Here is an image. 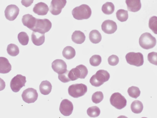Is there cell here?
Masks as SVG:
<instances>
[{"mask_svg": "<svg viewBox=\"0 0 157 118\" xmlns=\"http://www.w3.org/2000/svg\"><path fill=\"white\" fill-rule=\"evenodd\" d=\"M91 13L90 8L89 6L85 4L76 7L72 11L73 17L77 20L87 19L90 17Z\"/></svg>", "mask_w": 157, "mask_h": 118, "instance_id": "obj_1", "label": "cell"}, {"mask_svg": "<svg viewBox=\"0 0 157 118\" xmlns=\"http://www.w3.org/2000/svg\"><path fill=\"white\" fill-rule=\"evenodd\" d=\"M110 77V74L107 71L99 70L91 77L90 82L92 86L99 87L108 81Z\"/></svg>", "mask_w": 157, "mask_h": 118, "instance_id": "obj_2", "label": "cell"}, {"mask_svg": "<svg viewBox=\"0 0 157 118\" xmlns=\"http://www.w3.org/2000/svg\"><path fill=\"white\" fill-rule=\"evenodd\" d=\"M139 44L143 48L148 50L154 48L156 44V40L150 33L142 34L139 39Z\"/></svg>", "mask_w": 157, "mask_h": 118, "instance_id": "obj_3", "label": "cell"}, {"mask_svg": "<svg viewBox=\"0 0 157 118\" xmlns=\"http://www.w3.org/2000/svg\"><path fill=\"white\" fill-rule=\"evenodd\" d=\"M88 73L87 67L83 65L80 64L69 70L68 76L71 81H74L78 78L84 79Z\"/></svg>", "mask_w": 157, "mask_h": 118, "instance_id": "obj_4", "label": "cell"}, {"mask_svg": "<svg viewBox=\"0 0 157 118\" xmlns=\"http://www.w3.org/2000/svg\"><path fill=\"white\" fill-rule=\"evenodd\" d=\"M87 90V86L82 83L71 85L69 86L68 89L69 94L75 98H78L84 95Z\"/></svg>", "mask_w": 157, "mask_h": 118, "instance_id": "obj_5", "label": "cell"}, {"mask_svg": "<svg viewBox=\"0 0 157 118\" xmlns=\"http://www.w3.org/2000/svg\"><path fill=\"white\" fill-rule=\"evenodd\" d=\"M52 26V23L49 19L36 18V24L32 31L44 34L50 30Z\"/></svg>", "mask_w": 157, "mask_h": 118, "instance_id": "obj_6", "label": "cell"}, {"mask_svg": "<svg viewBox=\"0 0 157 118\" xmlns=\"http://www.w3.org/2000/svg\"><path fill=\"white\" fill-rule=\"evenodd\" d=\"M125 57L127 63L131 65L138 67L144 64L143 55L140 52H130L126 55Z\"/></svg>", "mask_w": 157, "mask_h": 118, "instance_id": "obj_7", "label": "cell"}, {"mask_svg": "<svg viewBox=\"0 0 157 118\" xmlns=\"http://www.w3.org/2000/svg\"><path fill=\"white\" fill-rule=\"evenodd\" d=\"M109 101L111 105L118 109L124 108L127 105L126 99L118 92L114 93L112 94Z\"/></svg>", "mask_w": 157, "mask_h": 118, "instance_id": "obj_8", "label": "cell"}, {"mask_svg": "<svg viewBox=\"0 0 157 118\" xmlns=\"http://www.w3.org/2000/svg\"><path fill=\"white\" fill-rule=\"evenodd\" d=\"M26 82L25 76L18 74L13 77L10 82V87L14 92H19L21 89L25 86Z\"/></svg>", "mask_w": 157, "mask_h": 118, "instance_id": "obj_9", "label": "cell"}, {"mask_svg": "<svg viewBox=\"0 0 157 118\" xmlns=\"http://www.w3.org/2000/svg\"><path fill=\"white\" fill-rule=\"evenodd\" d=\"M38 96L37 90L32 88L26 89L21 94L23 101L28 104L34 103L37 100Z\"/></svg>", "mask_w": 157, "mask_h": 118, "instance_id": "obj_10", "label": "cell"}, {"mask_svg": "<svg viewBox=\"0 0 157 118\" xmlns=\"http://www.w3.org/2000/svg\"><path fill=\"white\" fill-rule=\"evenodd\" d=\"M66 3V0H52L49 7L50 12L54 15L59 14Z\"/></svg>", "mask_w": 157, "mask_h": 118, "instance_id": "obj_11", "label": "cell"}, {"mask_svg": "<svg viewBox=\"0 0 157 118\" xmlns=\"http://www.w3.org/2000/svg\"><path fill=\"white\" fill-rule=\"evenodd\" d=\"M19 12V8L16 5L11 4L6 8L4 13L6 18L10 21H13L16 19Z\"/></svg>", "mask_w": 157, "mask_h": 118, "instance_id": "obj_12", "label": "cell"}, {"mask_svg": "<svg viewBox=\"0 0 157 118\" xmlns=\"http://www.w3.org/2000/svg\"><path fill=\"white\" fill-rule=\"evenodd\" d=\"M72 102L67 99H64L61 102L59 107L61 113L65 116H68L72 113L73 110Z\"/></svg>", "mask_w": 157, "mask_h": 118, "instance_id": "obj_13", "label": "cell"}, {"mask_svg": "<svg viewBox=\"0 0 157 118\" xmlns=\"http://www.w3.org/2000/svg\"><path fill=\"white\" fill-rule=\"evenodd\" d=\"M101 27L102 31L107 34L113 33L117 29L116 23L110 20H105L101 24Z\"/></svg>", "mask_w": 157, "mask_h": 118, "instance_id": "obj_14", "label": "cell"}, {"mask_svg": "<svg viewBox=\"0 0 157 118\" xmlns=\"http://www.w3.org/2000/svg\"><path fill=\"white\" fill-rule=\"evenodd\" d=\"M52 67L54 71L58 74L63 73L67 70L66 62L61 59L54 60L52 63Z\"/></svg>", "mask_w": 157, "mask_h": 118, "instance_id": "obj_15", "label": "cell"}, {"mask_svg": "<svg viewBox=\"0 0 157 118\" xmlns=\"http://www.w3.org/2000/svg\"><path fill=\"white\" fill-rule=\"evenodd\" d=\"M49 9L47 4L44 2H40L35 5L33 12L38 15L44 16L48 13Z\"/></svg>", "mask_w": 157, "mask_h": 118, "instance_id": "obj_16", "label": "cell"}, {"mask_svg": "<svg viewBox=\"0 0 157 118\" xmlns=\"http://www.w3.org/2000/svg\"><path fill=\"white\" fill-rule=\"evenodd\" d=\"M21 21L24 26L32 30L36 24V18L31 14H27L23 16Z\"/></svg>", "mask_w": 157, "mask_h": 118, "instance_id": "obj_17", "label": "cell"}, {"mask_svg": "<svg viewBox=\"0 0 157 118\" xmlns=\"http://www.w3.org/2000/svg\"><path fill=\"white\" fill-rule=\"evenodd\" d=\"M127 9L129 11L136 12L139 11L141 7L140 0H125Z\"/></svg>", "mask_w": 157, "mask_h": 118, "instance_id": "obj_18", "label": "cell"}, {"mask_svg": "<svg viewBox=\"0 0 157 118\" xmlns=\"http://www.w3.org/2000/svg\"><path fill=\"white\" fill-rule=\"evenodd\" d=\"M45 35L38 32L33 31L31 36V40L35 45H42L45 41Z\"/></svg>", "mask_w": 157, "mask_h": 118, "instance_id": "obj_19", "label": "cell"}, {"mask_svg": "<svg viewBox=\"0 0 157 118\" xmlns=\"http://www.w3.org/2000/svg\"><path fill=\"white\" fill-rule=\"evenodd\" d=\"M0 63V73L1 74H7L11 70V65L6 58L1 57Z\"/></svg>", "mask_w": 157, "mask_h": 118, "instance_id": "obj_20", "label": "cell"}, {"mask_svg": "<svg viewBox=\"0 0 157 118\" xmlns=\"http://www.w3.org/2000/svg\"><path fill=\"white\" fill-rule=\"evenodd\" d=\"M85 39L86 36L84 33L79 30L75 31L71 36L72 41L78 44H81L83 43Z\"/></svg>", "mask_w": 157, "mask_h": 118, "instance_id": "obj_21", "label": "cell"}, {"mask_svg": "<svg viewBox=\"0 0 157 118\" xmlns=\"http://www.w3.org/2000/svg\"><path fill=\"white\" fill-rule=\"evenodd\" d=\"M52 86L51 83L46 80L42 81L39 86L40 93L44 95H48L51 91Z\"/></svg>", "mask_w": 157, "mask_h": 118, "instance_id": "obj_22", "label": "cell"}, {"mask_svg": "<svg viewBox=\"0 0 157 118\" xmlns=\"http://www.w3.org/2000/svg\"><path fill=\"white\" fill-rule=\"evenodd\" d=\"M89 39L93 43L96 44L99 43L101 40L102 36L100 33L97 30H91L89 34Z\"/></svg>", "mask_w": 157, "mask_h": 118, "instance_id": "obj_23", "label": "cell"}, {"mask_svg": "<svg viewBox=\"0 0 157 118\" xmlns=\"http://www.w3.org/2000/svg\"><path fill=\"white\" fill-rule=\"evenodd\" d=\"M76 52L75 49L71 46H67L63 49L62 55L67 59H71L75 56Z\"/></svg>", "mask_w": 157, "mask_h": 118, "instance_id": "obj_24", "label": "cell"}, {"mask_svg": "<svg viewBox=\"0 0 157 118\" xmlns=\"http://www.w3.org/2000/svg\"><path fill=\"white\" fill-rule=\"evenodd\" d=\"M130 107L132 112L136 114H139L143 110V105L141 101L136 100L132 102Z\"/></svg>", "mask_w": 157, "mask_h": 118, "instance_id": "obj_25", "label": "cell"}, {"mask_svg": "<svg viewBox=\"0 0 157 118\" xmlns=\"http://www.w3.org/2000/svg\"><path fill=\"white\" fill-rule=\"evenodd\" d=\"M115 6L113 4L110 2H107L102 6L101 10L104 14L106 15H110L114 12Z\"/></svg>", "mask_w": 157, "mask_h": 118, "instance_id": "obj_26", "label": "cell"}, {"mask_svg": "<svg viewBox=\"0 0 157 118\" xmlns=\"http://www.w3.org/2000/svg\"><path fill=\"white\" fill-rule=\"evenodd\" d=\"M6 50L8 54L12 56H16L19 53L18 46L13 44H10L8 45Z\"/></svg>", "mask_w": 157, "mask_h": 118, "instance_id": "obj_27", "label": "cell"}, {"mask_svg": "<svg viewBox=\"0 0 157 118\" xmlns=\"http://www.w3.org/2000/svg\"><path fill=\"white\" fill-rule=\"evenodd\" d=\"M116 16L117 19L120 21H125L128 18V11L124 9H119L116 12Z\"/></svg>", "mask_w": 157, "mask_h": 118, "instance_id": "obj_28", "label": "cell"}, {"mask_svg": "<svg viewBox=\"0 0 157 118\" xmlns=\"http://www.w3.org/2000/svg\"><path fill=\"white\" fill-rule=\"evenodd\" d=\"M17 39L20 43L24 46L27 45L29 40L28 35L24 32H21L18 33Z\"/></svg>", "mask_w": 157, "mask_h": 118, "instance_id": "obj_29", "label": "cell"}, {"mask_svg": "<svg viewBox=\"0 0 157 118\" xmlns=\"http://www.w3.org/2000/svg\"><path fill=\"white\" fill-rule=\"evenodd\" d=\"M127 92L129 96L136 99L139 97L140 94L139 88L136 86H132L128 88Z\"/></svg>", "mask_w": 157, "mask_h": 118, "instance_id": "obj_30", "label": "cell"}, {"mask_svg": "<svg viewBox=\"0 0 157 118\" xmlns=\"http://www.w3.org/2000/svg\"><path fill=\"white\" fill-rule=\"evenodd\" d=\"M100 110L97 106L89 107L87 110V115L90 117H95L98 116L100 113Z\"/></svg>", "mask_w": 157, "mask_h": 118, "instance_id": "obj_31", "label": "cell"}, {"mask_svg": "<svg viewBox=\"0 0 157 118\" xmlns=\"http://www.w3.org/2000/svg\"><path fill=\"white\" fill-rule=\"evenodd\" d=\"M149 28L155 34H157V17L153 16L149 19L148 23Z\"/></svg>", "mask_w": 157, "mask_h": 118, "instance_id": "obj_32", "label": "cell"}, {"mask_svg": "<svg viewBox=\"0 0 157 118\" xmlns=\"http://www.w3.org/2000/svg\"><path fill=\"white\" fill-rule=\"evenodd\" d=\"M104 95L103 93L100 91L94 93L92 96V101L95 104H98L101 102L103 100Z\"/></svg>", "mask_w": 157, "mask_h": 118, "instance_id": "obj_33", "label": "cell"}, {"mask_svg": "<svg viewBox=\"0 0 157 118\" xmlns=\"http://www.w3.org/2000/svg\"><path fill=\"white\" fill-rule=\"evenodd\" d=\"M90 64L93 66H99L101 62V58L99 55H94L92 56L90 59Z\"/></svg>", "mask_w": 157, "mask_h": 118, "instance_id": "obj_34", "label": "cell"}, {"mask_svg": "<svg viewBox=\"0 0 157 118\" xmlns=\"http://www.w3.org/2000/svg\"><path fill=\"white\" fill-rule=\"evenodd\" d=\"M69 71V70H67L63 73L58 74L59 80L63 83H67L71 81L68 76Z\"/></svg>", "mask_w": 157, "mask_h": 118, "instance_id": "obj_35", "label": "cell"}, {"mask_svg": "<svg viewBox=\"0 0 157 118\" xmlns=\"http://www.w3.org/2000/svg\"><path fill=\"white\" fill-rule=\"evenodd\" d=\"M147 58L150 63L157 66V52L153 51L149 53Z\"/></svg>", "mask_w": 157, "mask_h": 118, "instance_id": "obj_36", "label": "cell"}, {"mask_svg": "<svg viewBox=\"0 0 157 118\" xmlns=\"http://www.w3.org/2000/svg\"><path fill=\"white\" fill-rule=\"evenodd\" d=\"M108 61L109 65L115 66L118 64L119 62V59L116 55H113L108 57Z\"/></svg>", "mask_w": 157, "mask_h": 118, "instance_id": "obj_37", "label": "cell"}, {"mask_svg": "<svg viewBox=\"0 0 157 118\" xmlns=\"http://www.w3.org/2000/svg\"><path fill=\"white\" fill-rule=\"evenodd\" d=\"M33 1L34 0H21V3L23 6L27 7L32 4Z\"/></svg>", "mask_w": 157, "mask_h": 118, "instance_id": "obj_38", "label": "cell"}]
</instances>
